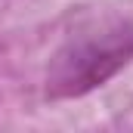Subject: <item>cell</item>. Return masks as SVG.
Segmentation results:
<instances>
[{
    "instance_id": "cell-1",
    "label": "cell",
    "mask_w": 133,
    "mask_h": 133,
    "mask_svg": "<svg viewBox=\"0 0 133 133\" xmlns=\"http://www.w3.org/2000/svg\"><path fill=\"white\" fill-rule=\"evenodd\" d=\"M133 59V22L102 19L90 22L56 50L46 68V96H84L115 77Z\"/></svg>"
}]
</instances>
